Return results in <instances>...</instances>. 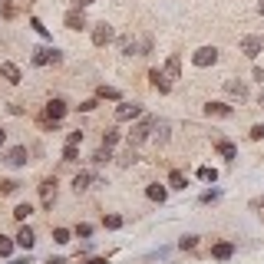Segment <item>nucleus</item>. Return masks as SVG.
<instances>
[{"label": "nucleus", "mask_w": 264, "mask_h": 264, "mask_svg": "<svg viewBox=\"0 0 264 264\" xmlns=\"http://www.w3.org/2000/svg\"><path fill=\"white\" fill-rule=\"evenodd\" d=\"M112 159V149H106V145H99L96 152H93V162H96V165H103V162H109Z\"/></svg>", "instance_id": "b1692460"}, {"label": "nucleus", "mask_w": 264, "mask_h": 264, "mask_svg": "<svg viewBox=\"0 0 264 264\" xmlns=\"http://www.w3.org/2000/svg\"><path fill=\"white\" fill-rule=\"evenodd\" d=\"M211 257H218V261H231V257H234V244H228V241H218L215 248H211Z\"/></svg>", "instance_id": "f8f14e48"}, {"label": "nucleus", "mask_w": 264, "mask_h": 264, "mask_svg": "<svg viewBox=\"0 0 264 264\" xmlns=\"http://www.w3.org/2000/svg\"><path fill=\"white\" fill-rule=\"evenodd\" d=\"M33 241H37V234H33V228H27V224H24V228L17 231V244L30 251V248H33Z\"/></svg>", "instance_id": "4468645a"}, {"label": "nucleus", "mask_w": 264, "mask_h": 264, "mask_svg": "<svg viewBox=\"0 0 264 264\" xmlns=\"http://www.w3.org/2000/svg\"><path fill=\"white\" fill-rule=\"evenodd\" d=\"M93 182H96V178L89 175V172H80V175L73 178V188H76V192H86V188H89Z\"/></svg>", "instance_id": "a211bd4d"}, {"label": "nucleus", "mask_w": 264, "mask_h": 264, "mask_svg": "<svg viewBox=\"0 0 264 264\" xmlns=\"http://www.w3.org/2000/svg\"><path fill=\"white\" fill-rule=\"evenodd\" d=\"M241 53L244 56H251V60H254V56H261V50H264V40L261 37H241Z\"/></svg>", "instance_id": "423d86ee"}, {"label": "nucleus", "mask_w": 264, "mask_h": 264, "mask_svg": "<svg viewBox=\"0 0 264 264\" xmlns=\"http://www.w3.org/2000/svg\"><path fill=\"white\" fill-rule=\"evenodd\" d=\"M224 89H228L231 96H238V99L248 96V86H244V83H238V80H228V83H224Z\"/></svg>", "instance_id": "f3484780"}, {"label": "nucleus", "mask_w": 264, "mask_h": 264, "mask_svg": "<svg viewBox=\"0 0 264 264\" xmlns=\"http://www.w3.org/2000/svg\"><path fill=\"white\" fill-rule=\"evenodd\" d=\"M89 234H93L89 224H76V238H89Z\"/></svg>", "instance_id": "4c0bfd02"}, {"label": "nucleus", "mask_w": 264, "mask_h": 264, "mask_svg": "<svg viewBox=\"0 0 264 264\" xmlns=\"http://www.w3.org/2000/svg\"><path fill=\"white\" fill-rule=\"evenodd\" d=\"M198 178H201V182H215L218 172H215V168H208V165H201V168H198Z\"/></svg>", "instance_id": "cd10ccee"}, {"label": "nucleus", "mask_w": 264, "mask_h": 264, "mask_svg": "<svg viewBox=\"0 0 264 264\" xmlns=\"http://www.w3.org/2000/svg\"><path fill=\"white\" fill-rule=\"evenodd\" d=\"M30 27H33V30H37V33H40V37H50V30H47V27L40 24V20H37V17H33V20H30Z\"/></svg>", "instance_id": "c9c22d12"}, {"label": "nucleus", "mask_w": 264, "mask_h": 264, "mask_svg": "<svg viewBox=\"0 0 264 264\" xmlns=\"http://www.w3.org/2000/svg\"><path fill=\"white\" fill-rule=\"evenodd\" d=\"M96 96H99V99H119V89H112V86H99V89H96Z\"/></svg>", "instance_id": "bb28decb"}, {"label": "nucleus", "mask_w": 264, "mask_h": 264, "mask_svg": "<svg viewBox=\"0 0 264 264\" xmlns=\"http://www.w3.org/2000/svg\"><path fill=\"white\" fill-rule=\"evenodd\" d=\"M60 60H63V53H60V50H50V47H40V50H33V66L60 63Z\"/></svg>", "instance_id": "20e7f679"}, {"label": "nucleus", "mask_w": 264, "mask_h": 264, "mask_svg": "<svg viewBox=\"0 0 264 264\" xmlns=\"http://www.w3.org/2000/svg\"><path fill=\"white\" fill-rule=\"evenodd\" d=\"M215 149H218V155H221V159H228V162H231V159H234V155H238V149H234V145H231V142H224V139H221V142H218V145H215Z\"/></svg>", "instance_id": "412c9836"}, {"label": "nucleus", "mask_w": 264, "mask_h": 264, "mask_svg": "<svg viewBox=\"0 0 264 264\" xmlns=\"http://www.w3.org/2000/svg\"><path fill=\"white\" fill-rule=\"evenodd\" d=\"M195 244H198V238H195V234H185V238L178 241V248H182V251H192Z\"/></svg>", "instance_id": "7c9ffc66"}, {"label": "nucleus", "mask_w": 264, "mask_h": 264, "mask_svg": "<svg viewBox=\"0 0 264 264\" xmlns=\"http://www.w3.org/2000/svg\"><path fill=\"white\" fill-rule=\"evenodd\" d=\"M152 139H155V142H168V122H165V119H159V122H155Z\"/></svg>", "instance_id": "aec40b11"}, {"label": "nucleus", "mask_w": 264, "mask_h": 264, "mask_svg": "<svg viewBox=\"0 0 264 264\" xmlns=\"http://www.w3.org/2000/svg\"><path fill=\"white\" fill-rule=\"evenodd\" d=\"M155 116H142V119H139V126H132V132H129V145H142L145 139H149V132H152L155 129Z\"/></svg>", "instance_id": "f257e3e1"}, {"label": "nucleus", "mask_w": 264, "mask_h": 264, "mask_svg": "<svg viewBox=\"0 0 264 264\" xmlns=\"http://www.w3.org/2000/svg\"><path fill=\"white\" fill-rule=\"evenodd\" d=\"M112 37H116V30L103 20V24H96V30H93V47H106V43H112Z\"/></svg>", "instance_id": "0eeeda50"}, {"label": "nucleus", "mask_w": 264, "mask_h": 264, "mask_svg": "<svg viewBox=\"0 0 264 264\" xmlns=\"http://www.w3.org/2000/svg\"><path fill=\"white\" fill-rule=\"evenodd\" d=\"M73 4H76V7L83 10V7H89V4H93V0H73Z\"/></svg>", "instance_id": "37998d69"}, {"label": "nucleus", "mask_w": 264, "mask_h": 264, "mask_svg": "<svg viewBox=\"0 0 264 264\" xmlns=\"http://www.w3.org/2000/svg\"><path fill=\"white\" fill-rule=\"evenodd\" d=\"M30 215H33V205H17V208H14V218H17V221H27Z\"/></svg>", "instance_id": "393cba45"}, {"label": "nucleus", "mask_w": 264, "mask_h": 264, "mask_svg": "<svg viewBox=\"0 0 264 264\" xmlns=\"http://www.w3.org/2000/svg\"><path fill=\"white\" fill-rule=\"evenodd\" d=\"M76 159H80L76 145H66V149H63V162H76Z\"/></svg>", "instance_id": "473e14b6"}, {"label": "nucleus", "mask_w": 264, "mask_h": 264, "mask_svg": "<svg viewBox=\"0 0 264 264\" xmlns=\"http://www.w3.org/2000/svg\"><path fill=\"white\" fill-rule=\"evenodd\" d=\"M103 224L109 228V231H116V228H122V218H119V215H106V218H103Z\"/></svg>", "instance_id": "c85d7f7f"}, {"label": "nucleus", "mask_w": 264, "mask_h": 264, "mask_svg": "<svg viewBox=\"0 0 264 264\" xmlns=\"http://www.w3.org/2000/svg\"><path fill=\"white\" fill-rule=\"evenodd\" d=\"M116 142H119V132H116V129H106V132H103V145H106V149H112Z\"/></svg>", "instance_id": "a878e982"}, {"label": "nucleus", "mask_w": 264, "mask_h": 264, "mask_svg": "<svg viewBox=\"0 0 264 264\" xmlns=\"http://www.w3.org/2000/svg\"><path fill=\"white\" fill-rule=\"evenodd\" d=\"M0 10H4V17L14 14V7H10V0H0Z\"/></svg>", "instance_id": "a19ab883"}, {"label": "nucleus", "mask_w": 264, "mask_h": 264, "mask_svg": "<svg viewBox=\"0 0 264 264\" xmlns=\"http://www.w3.org/2000/svg\"><path fill=\"white\" fill-rule=\"evenodd\" d=\"M205 112H208V116H231V106H224V103H208V106H205Z\"/></svg>", "instance_id": "4be33fe9"}, {"label": "nucleus", "mask_w": 264, "mask_h": 264, "mask_svg": "<svg viewBox=\"0 0 264 264\" xmlns=\"http://www.w3.org/2000/svg\"><path fill=\"white\" fill-rule=\"evenodd\" d=\"M142 116V106L139 103H119L116 106V119L119 122H132V119H139Z\"/></svg>", "instance_id": "39448f33"}, {"label": "nucleus", "mask_w": 264, "mask_h": 264, "mask_svg": "<svg viewBox=\"0 0 264 264\" xmlns=\"http://www.w3.org/2000/svg\"><path fill=\"white\" fill-rule=\"evenodd\" d=\"M0 76H4L7 83H20V80H24V73H20L17 63H0Z\"/></svg>", "instance_id": "9b49d317"}, {"label": "nucleus", "mask_w": 264, "mask_h": 264, "mask_svg": "<svg viewBox=\"0 0 264 264\" xmlns=\"http://www.w3.org/2000/svg\"><path fill=\"white\" fill-rule=\"evenodd\" d=\"M70 238H73V234L66 231V228H53V241H56V244H66Z\"/></svg>", "instance_id": "c756f323"}, {"label": "nucleus", "mask_w": 264, "mask_h": 264, "mask_svg": "<svg viewBox=\"0 0 264 264\" xmlns=\"http://www.w3.org/2000/svg\"><path fill=\"white\" fill-rule=\"evenodd\" d=\"M17 188H20V182H14V178H10V182H0V192H4V195L17 192Z\"/></svg>", "instance_id": "72a5a7b5"}, {"label": "nucleus", "mask_w": 264, "mask_h": 264, "mask_svg": "<svg viewBox=\"0 0 264 264\" xmlns=\"http://www.w3.org/2000/svg\"><path fill=\"white\" fill-rule=\"evenodd\" d=\"M27 159H30V152H27V145H14V149L7 152V165H14V168L27 165Z\"/></svg>", "instance_id": "6e6552de"}, {"label": "nucleus", "mask_w": 264, "mask_h": 264, "mask_svg": "<svg viewBox=\"0 0 264 264\" xmlns=\"http://www.w3.org/2000/svg\"><path fill=\"white\" fill-rule=\"evenodd\" d=\"M251 139H254V142H261V139H264V126H254V129H251Z\"/></svg>", "instance_id": "58836bf2"}, {"label": "nucleus", "mask_w": 264, "mask_h": 264, "mask_svg": "<svg viewBox=\"0 0 264 264\" xmlns=\"http://www.w3.org/2000/svg\"><path fill=\"white\" fill-rule=\"evenodd\" d=\"M257 10H261V17H264V0H257Z\"/></svg>", "instance_id": "49530a36"}, {"label": "nucleus", "mask_w": 264, "mask_h": 264, "mask_svg": "<svg viewBox=\"0 0 264 264\" xmlns=\"http://www.w3.org/2000/svg\"><path fill=\"white\" fill-rule=\"evenodd\" d=\"M53 188H56V178H47V182L40 185V195H43V205H53Z\"/></svg>", "instance_id": "2eb2a0df"}, {"label": "nucleus", "mask_w": 264, "mask_h": 264, "mask_svg": "<svg viewBox=\"0 0 264 264\" xmlns=\"http://www.w3.org/2000/svg\"><path fill=\"white\" fill-rule=\"evenodd\" d=\"M4 142H7V132H4V129H0V145H4Z\"/></svg>", "instance_id": "a18cd8bd"}, {"label": "nucleus", "mask_w": 264, "mask_h": 264, "mask_svg": "<svg viewBox=\"0 0 264 264\" xmlns=\"http://www.w3.org/2000/svg\"><path fill=\"white\" fill-rule=\"evenodd\" d=\"M136 50H139V40H136V37H122V40H119V53L122 56H132Z\"/></svg>", "instance_id": "dca6fc26"}, {"label": "nucleus", "mask_w": 264, "mask_h": 264, "mask_svg": "<svg viewBox=\"0 0 264 264\" xmlns=\"http://www.w3.org/2000/svg\"><path fill=\"white\" fill-rule=\"evenodd\" d=\"M168 76V80H178V76H182V60H178V56H168L165 60V70H162Z\"/></svg>", "instance_id": "ddd939ff"}, {"label": "nucleus", "mask_w": 264, "mask_h": 264, "mask_svg": "<svg viewBox=\"0 0 264 264\" xmlns=\"http://www.w3.org/2000/svg\"><path fill=\"white\" fill-rule=\"evenodd\" d=\"M192 63L201 66V70H205V66H215V63H218V50H215V47H198V50L192 53Z\"/></svg>", "instance_id": "7ed1b4c3"}, {"label": "nucleus", "mask_w": 264, "mask_h": 264, "mask_svg": "<svg viewBox=\"0 0 264 264\" xmlns=\"http://www.w3.org/2000/svg\"><path fill=\"white\" fill-rule=\"evenodd\" d=\"M66 27H70V30H83V27H86V14H83L80 7L76 10H70V14H66V20H63Z\"/></svg>", "instance_id": "9d476101"}, {"label": "nucleus", "mask_w": 264, "mask_h": 264, "mask_svg": "<svg viewBox=\"0 0 264 264\" xmlns=\"http://www.w3.org/2000/svg\"><path fill=\"white\" fill-rule=\"evenodd\" d=\"M83 142V132L80 129H76V132H70V136H66V145H80Z\"/></svg>", "instance_id": "e433bc0d"}, {"label": "nucleus", "mask_w": 264, "mask_h": 264, "mask_svg": "<svg viewBox=\"0 0 264 264\" xmlns=\"http://www.w3.org/2000/svg\"><path fill=\"white\" fill-rule=\"evenodd\" d=\"M145 195H149L152 201H159V205L165 201V188H162V185H149V188H145Z\"/></svg>", "instance_id": "5701e85b"}, {"label": "nucleus", "mask_w": 264, "mask_h": 264, "mask_svg": "<svg viewBox=\"0 0 264 264\" xmlns=\"http://www.w3.org/2000/svg\"><path fill=\"white\" fill-rule=\"evenodd\" d=\"M168 185H172V188H178V192H182L185 185H188V178H185V172H178V168H172V172H168Z\"/></svg>", "instance_id": "6ab92c4d"}, {"label": "nucleus", "mask_w": 264, "mask_h": 264, "mask_svg": "<svg viewBox=\"0 0 264 264\" xmlns=\"http://www.w3.org/2000/svg\"><path fill=\"white\" fill-rule=\"evenodd\" d=\"M47 264H66V261H63V257H50Z\"/></svg>", "instance_id": "c03bdc74"}, {"label": "nucleus", "mask_w": 264, "mask_h": 264, "mask_svg": "<svg viewBox=\"0 0 264 264\" xmlns=\"http://www.w3.org/2000/svg\"><path fill=\"white\" fill-rule=\"evenodd\" d=\"M218 195H221L218 188H211V192H205V195H201V205H211V201H218Z\"/></svg>", "instance_id": "f704fd0d"}, {"label": "nucleus", "mask_w": 264, "mask_h": 264, "mask_svg": "<svg viewBox=\"0 0 264 264\" xmlns=\"http://www.w3.org/2000/svg\"><path fill=\"white\" fill-rule=\"evenodd\" d=\"M14 244H17V241H10V238H0V257H7L10 251H14Z\"/></svg>", "instance_id": "2f4dec72"}, {"label": "nucleus", "mask_w": 264, "mask_h": 264, "mask_svg": "<svg viewBox=\"0 0 264 264\" xmlns=\"http://www.w3.org/2000/svg\"><path fill=\"white\" fill-rule=\"evenodd\" d=\"M83 264H106V257H89V261H83Z\"/></svg>", "instance_id": "79ce46f5"}, {"label": "nucleus", "mask_w": 264, "mask_h": 264, "mask_svg": "<svg viewBox=\"0 0 264 264\" xmlns=\"http://www.w3.org/2000/svg\"><path fill=\"white\" fill-rule=\"evenodd\" d=\"M257 103H261V106H264V89H261V96H257Z\"/></svg>", "instance_id": "de8ad7c7"}, {"label": "nucleus", "mask_w": 264, "mask_h": 264, "mask_svg": "<svg viewBox=\"0 0 264 264\" xmlns=\"http://www.w3.org/2000/svg\"><path fill=\"white\" fill-rule=\"evenodd\" d=\"M63 116H66V103H63V99H50L47 112H43V126H56Z\"/></svg>", "instance_id": "f03ea898"}, {"label": "nucleus", "mask_w": 264, "mask_h": 264, "mask_svg": "<svg viewBox=\"0 0 264 264\" xmlns=\"http://www.w3.org/2000/svg\"><path fill=\"white\" fill-rule=\"evenodd\" d=\"M80 109H83V112H93V109H96V99H86V103H80Z\"/></svg>", "instance_id": "ea45409f"}, {"label": "nucleus", "mask_w": 264, "mask_h": 264, "mask_svg": "<svg viewBox=\"0 0 264 264\" xmlns=\"http://www.w3.org/2000/svg\"><path fill=\"white\" fill-rule=\"evenodd\" d=\"M149 80H152V86L159 89V93H172V80H168L162 70H152V73H149Z\"/></svg>", "instance_id": "1a4fd4ad"}]
</instances>
